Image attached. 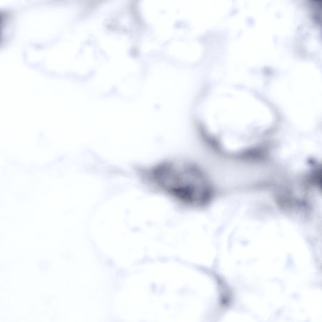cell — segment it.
Segmentation results:
<instances>
[{
    "mask_svg": "<svg viewBox=\"0 0 322 322\" xmlns=\"http://www.w3.org/2000/svg\"><path fill=\"white\" fill-rule=\"evenodd\" d=\"M193 166L185 162L167 160L156 174V189L186 207L191 201L195 188L196 173Z\"/></svg>",
    "mask_w": 322,
    "mask_h": 322,
    "instance_id": "obj_1",
    "label": "cell"
}]
</instances>
